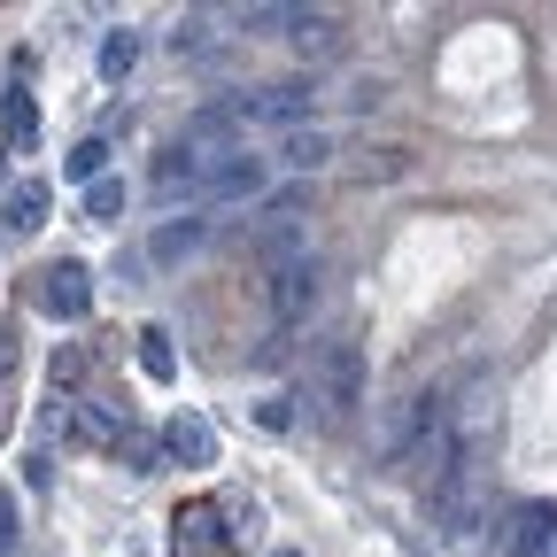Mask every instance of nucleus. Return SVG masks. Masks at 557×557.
<instances>
[{
    "instance_id": "4",
    "label": "nucleus",
    "mask_w": 557,
    "mask_h": 557,
    "mask_svg": "<svg viewBox=\"0 0 557 557\" xmlns=\"http://www.w3.org/2000/svg\"><path fill=\"white\" fill-rule=\"evenodd\" d=\"M310 302H318V256H302V248H295L287 263L271 271V318H278V325H302V318H310Z\"/></svg>"
},
{
    "instance_id": "17",
    "label": "nucleus",
    "mask_w": 557,
    "mask_h": 557,
    "mask_svg": "<svg viewBox=\"0 0 557 557\" xmlns=\"http://www.w3.org/2000/svg\"><path fill=\"white\" fill-rule=\"evenodd\" d=\"M295 47H302V54H333V47H341V24H333V16H302V24H295Z\"/></svg>"
},
{
    "instance_id": "21",
    "label": "nucleus",
    "mask_w": 557,
    "mask_h": 557,
    "mask_svg": "<svg viewBox=\"0 0 557 557\" xmlns=\"http://www.w3.org/2000/svg\"><path fill=\"white\" fill-rule=\"evenodd\" d=\"M256 426H263V434H287V426H295V410H287V395H271V403H256Z\"/></svg>"
},
{
    "instance_id": "8",
    "label": "nucleus",
    "mask_w": 557,
    "mask_h": 557,
    "mask_svg": "<svg viewBox=\"0 0 557 557\" xmlns=\"http://www.w3.org/2000/svg\"><path fill=\"white\" fill-rule=\"evenodd\" d=\"M47 209H54V186H47V178H16L9 209H0V240H32V233L47 225Z\"/></svg>"
},
{
    "instance_id": "1",
    "label": "nucleus",
    "mask_w": 557,
    "mask_h": 557,
    "mask_svg": "<svg viewBox=\"0 0 557 557\" xmlns=\"http://www.w3.org/2000/svg\"><path fill=\"white\" fill-rule=\"evenodd\" d=\"M240 542H256V511L186 504V511L171 519V557H240Z\"/></svg>"
},
{
    "instance_id": "19",
    "label": "nucleus",
    "mask_w": 557,
    "mask_h": 557,
    "mask_svg": "<svg viewBox=\"0 0 557 557\" xmlns=\"http://www.w3.org/2000/svg\"><path fill=\"white\" fill-rule=\"evenodd\" d=\"M116 209H124V178H94V186H86V218H94V225H109Z\"/></svg>"
},
{
    "instance_id": "11",
    "label": "nucleus",
    "mask_w": 557,
    "mask_h": 557,
    "mask_svg": "<svg viewBox=\"0 0 557 557\" xmlns=\"http://www.w3.org/2000/svg\"><path fill=\"white\" fill-rule=\"evenodd\" d=\"M278 163H287V171H325L333 163V132H318V124H302V132H287V139H278Z\"/></svg>"
},
{
    "instance_id": "9",
    "label": "nucleus",
    "mask_w": 557,
    "mask_h": 557,
    "mask_svg": "<svg viewBox=\"0 0 557 557\" xmlns=\"http://www.w3.org/2000/svg\"><path fill=\"white\" fill-rule=\"evenodd\" d=\"M209 163H218L209 148H186V139H178V148L156 163V194H163V201H178V194H201V186H209Z\"/></svg>"
},
{
    "instance_id": "24",
    "label": "nucleus",
    "mask_w": 557,
    "mask_h": 557,
    "mask_svg": "<svg viewBox=\"0 0 557 557\" xmlns=\"http://www.w3.org/2000/svg\"><path fill=\"white\" fill-rule=\"evenodd\" d=\"M0 434H9V395H0Z\"/></svg>"
},
{
    "instance_id": "25",
    "label": "nucleus",
    "mask_w": 557,
    "mask_h": 557,
    "mask_svg": "<svg viewBox=\"0 0 557 557\" xmlns=\"http://www.w3.org/2000/svg\"><path fill=\"white\" fill-rule=\"evenodd\" d=\"M278 557H302V549H278Z\"/></svg>"
},
{
    "instance_id": "10",
    "label": "nucleus",
    "mask_w": 557,
    "mask_h": 557,
    "mask_svg": "<svg viewBox=\"0 0 557 557\" xmlns=\"http://www.w3.org/2000/svg\"><path fill=\"white\" fill-rule=\"evenodd\" d=\"M0 132H9V148H16V156H32V148H39V101H32V86H24V78L0 94Z\"/></svg>"
},
{
    "instance_id": "2",
    "label": "nucleus",
    "mask_w": 557,
    "mask_h": 557,
    "mask_svg": "<svg viewBox=\"0 0 557 557\" xmlns=\"http://www.w3.org/2000/svg\"><path fill=\"white\" fill-rule=\"evenodd\" d=\"M310 403H318V426H341V418L364 403V348L357 341H325L318 380H310Z\"/></svg>"
},
{
    "instance_id": "18",
    "label": "nucleus",
    "mask_w": 557,
    "mask_h": 557,
    "mask_svg": "<svg viewBox=\"0 0 557 557\" xmlns=\"http://www.w3.org/2000/svg\"><path fill=\"white\" fill-rule=\"evenodd\" d=\"M116 457H124L132 472H163V442H156V434H124Z\"/></svg>"
},
{
    "instance_id": "7",
    "label": "nucleus",
    "mask_w": 557,
    "mask_h": 557,
    "mask_svg": "<svg viewBox=\"0 0 557 557\" xmlns=\"http://www.w3.org/2000/svg\"><path fill=\"white\" fill-rule=\"evenodd\" d=\"M504 557H557V504H519L504 519Z\"/></svg>"
},
{
    "instance_id": "12",
    "label": "nucleus",
    "mask_w": 557,
    "mask_h": 557,
    "mask_svg": "<svg viewBox=\"0 0 557 557\" xmlns=\"http://www.w3.org/2000/svg\"><path fill=\"white\" fill-rule=\"evenodd\" d=\"M54 418H62V426L78 434V442H94V449H116V442H124V426H116L109 410H94V403H62Z\"/></svg>"
},
{
    "instance_id": "6",
    "label": "nucleus",
    "mask_w": 557,
    "mask_h": 557,
    "mask_svg": "<svg viewBox=\"0 0 557 557\" xmlns=\"http://www.w3.org/2000/svg\"><path fill=\"white\" fill-rule=\"evenodd\" d=\"M271 186V163L263 156H240V148H225L218 163H209V186H201V201H256Z\"/></svg>"
},
{
    "instance_id": "3",
    "label": "nucleus",
    "mask_w": 557,
    "mask_h": 557,
    "mask_svg": "<svg viewBox=\"0 0 557 557\" xmlns=\"http://www.w3.org/2000/svg\"><path fill=\"white\" fill-rule=\"evenodd\" d=\"M32 302H39L47 318H62V325H78V318L94 310V271H86V263H70V256L47 263V271H39V287H32Z\"/></svg>"
},
{
    "instance_id": "13",
    "label": "nucleus",
    "mask_w": 557,
    "mask_h": 557,
    "mask_svg": "<svg viewBox=\"0 0 557 557\" xmlns=\"http://www.w3.org/2000/svg\"><path fill=\"white\" fill-rule=\"evenodd\" d=\"M132 348H139V372H148L156 387H163V380H178V348H171V333H163V325H139V333H132Z\"/></svg>"
},
{
    "instance_id": "20",
    "label": "nucleus",
    "mask_w": 557,
    "mask_h": 557,
    "mask_svg": "<svg viewBox=\"0 0 557 557\" xmlns=\"http://www.w3.org/2000/svg\"><path fill=\"white\" fill-rule=\"evenodd\" d=\"M171 54H209V16H186L171 32Z\"/></svg>"
},
{
    "instance_id": "15",
    "label": "nucleus",
    "mask_w": 557,
    "mask_h": 557,
    "mask_svg": "<svg viewBox=\"0 0 557 557\" xmlns=\"http://www.w3.org/2000/svg\"><path fill=\"white\" fill-rule=\"evenodd\" d=\"M132 62H139V32H109V39H101V78L124 86V78H132Z\"/></svg>"
},
{
    "instance_id": "5",
    "label": "nucleus",
    "mask_w": 557,
    "mask_h": 557,
    "mask_svg": "<svg viewBox=\"0 0 557 557\" xmlns=\"http://www.w3.org/2000/svg\"><path fill=\"white\" fill-rule=\"evenodd\" d=\"M156 442H163V465H186V472H209V465H218V426H209L201 410H178Z\"/></svg>"
},
{
    "instance_id": "23",
    "label": "nucleus",
    "mask_w": 557,
    "mask_h": 557,
    "mask_svg": "<svg viewBox=\"0 0 557 557\" xmlns=\"http://www.w3.org/2000/svg\"><path fill=\"white\" fill-rule=\"evenodd\" d=\"M9 364H16V333H9V325H0V372H9Z\"/></svg>"
},
{
    "instance_id": "14",
    "label": "nucleus",
    "mask_w": 557,
    "mask_h": 557,
    "mask_svg": "<svg viewBox=\"0 0 557 557\" xmlns=\"http://www.w3.org/2000/svg\"><path fill=\"white\" fill-rule=\"evenodd\" d=\"M201 233H209L201 218H171V225H156L148 256H156V263H178V256H194V248H201Z\"/></svg>"
},
{
    "instance_id": "22",
    "label": "nucleus",
    "mask_w": 557,
    "mask_h": 557,
    "mask_svg": "<svg viewBox=\"0 0 557 557\" xmlns=\"http://www.w3.org/2000/svg\"><path fill=\"white\" fill-rule=\"evenodd\" d=\"M16 534H24V527H16V496H9V487H0V557L16 549Z\"/></svg>"
},
{
    "instance_id": "16",
    "label": "nucleus",
    "mask_w": 557,
    "mask_h": 557,
    "mask_svg": "<svg viewBox=\"0 0 557 557\" xmlns=\"http://www.w3.org/2000/svg\"><path fill=\"white\" fill-rule=\"evenodd\" d=\"M101 163H109V139H78V148L62 156V178H86V186H94V178H101Z\"/></svg>"
}]
</instances>
